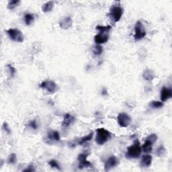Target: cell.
Masks as SVG:
<instances>
[{
    "label": "cell",
    "mask_w": 172,
    "mask_h": 172,
    "mask_svg": "<svg viewBox=\"0 0 172 172\" xmlns=\"http://www.w3.org/2000/svg\"><path fill=\"white\" fill-rule=\"evenodd\" d=\"M142 148L139 141L136 139L133 144L127 148L125 157L128 159L139 158L142 153Z\"/></svg>",
    "instance_id": "cell-1"
},
{
    "label": "cell",
    "mask_w": 172,
    "mask_h": 172,
    "mask_svg": "<svg viewBox=\"0 0 172 172\" xmlns=\"http://www.w3.org/2000/svg\"><path fill=\"white\" fill-rule=\"evenodd\" d=\"M112 137V134L104 128H100L96 131L95 142L99 145H103L107 142Z\"/></svg>",
    "instance_id": "cell-2"
},
{
    "label": "cell",
    "mask_w": 172,
    "mask_h": 172,
    "mask_svg": "<svg viewBox=\"0 0 172 172\" xmlns=\"http://www.w3.org/2000/svg\"><path fill=\"white\" fill-rule=\"evenodd\" d=\"M123 8L120 5H112L111 7L108 16L113 22L116 23L120 21L123 14Z\"/></svg>",
    "instance_id": "cell-3"
},
{
    "label": "cell",
    "mask_w": 172,
    "mask_h": 172,
    "mask_svg": "<svg viewBox=\"0 0 172 172\" xmlns=\"http://www.w3.org/2000/svg\"><path fill=\"white\" fill-rule=\"evenodd\" d=\"M157 140V135L156 134H151L146 138L144 144L142 145V151L145 153H149L153 151V146Z\"/></svg>",
    "instance_id": "cell-4"
},
{
    "label": "cell",
    "mask_w": 172,
    "mask_h": 172,
    "mask_svg": "<svg viewBox=\"0 0 172 172\" xmlns=\"http://www.w3.org/2000/svg\"><path fill=\"white\" fill-rule=\"evenodd\" d=\"M10 39L17 43H22L24 40V36L22 32L17 28H10L6 31Z\"/></svg>",
    "instance_id": "cell-5"
},
{
    "label": "cell",
    "mask_w": 172,
    "mask_h": 172,
    "mask_svg": "<svg viewBox=\"0 0 172 172\" xmlns=\"http://www.w3.org/2000/svg\"><path fill=\"white\" fill-rule=\"evenodd\" d=\"M146 32L145 29L143 24L141 21H137L135 26V35H134V39L136 40H140L146 36Z\"/></svg>",
    "instance_id": "cell-6"
},
{
    "label": "cell",
    "mask_w": 172,
    "mask_h": 172,
    "mask_svg": "<svg viewBox=\"0 0 172 172\" xmlns=\"http://www.w3.org/2000/svg\"><path fill=\"white\" fill-rule=\"evenodd\" d=\"M117 121H118V124L120 127L126 128L131 124L132 119L127 113L121 112L117 117Z\"/></svg>",
    "instance_id": "cell-7"
},
{
    "label": "cell",
    "mask_w": 172,
    "mask_h": 172,
    "mask_svg": "<svg viewBox=\"0 0 172 172\" xmlns=\"http://www.w3.org/2000/svg\"><path fill=\"white\" fill-rule=\"evenodd\" d=\"M39 86L42 89L46 90L50 93H54L58 90V86L56 84V83L51 80H47L41 82Z\"/></svg>",
    "instance_id": "cell-8"
},
{
    "label": "cell",
    "mask_w": 172,
    "mask_h": 172,
    "mask_svg": "<svg viewBox=\"0 0 172 172\" xmlns=\"http://www.w3.org/2000/svg\"><path fill=\"white\" fill-rule=\"evenodd\" d=\"M88 156L87 153H81L78 155L77 160L79 161L78 167L79 169H83L86 167H91L92 164L87 160V157Z\"/></svg>",
    "instance_id": "cell-9"
},
{
    "label": "cell",
    "mask_w": 172,
    "mask_h": 172,
    "mask_svg": "<svg viewBox=\"0 0 172 172\" xmlns=\"http://www.w3.org/2000/svg\"><path fill=\"white\" fill-rule=\"evenodd\" d=\"M119 160L116 156L112 155L110 157H109L107 161L105 162L104 164V170L106 171H110L112 168H114L117 165L119 164Z\"/></svg>",
    "instance_id": "cell-10"
},
{
    "label": "cell",
    "mask_w": 172,
    "mask_h": 172,
    "mask_svg": "<svg viewBox=\"0 0 172 172\" xmlns=\"http://www.w3.org/2000/svg\"><path fill=\"white\" fill-rule=\"evenodd\" d=\"M172 97V90L171 88L163 87L161 90L160 98L162 102L167 101Z\"/></svg>",
    "instance_id": "cell-11"
},
{
    "label": "cell",
    "mask_w": 172,
    "mask_h": 172,
    "mask_svg": "<svg viewBox=\"0 0 172 172\" xmlns=\"http://www.w3.org/2000/svg\"><path fill=\"white\" fill-rule=\"evenodd\" d=\"M109 39L108 33H101L96 35L94 36V41L96 44H102L107 43Z\"/></svg>",
    "instance_id": "cell-12"
},
{
    "label": "cell",
    "mask_w": 172,
    "mask_h": 172,
    "mask_svg": "<svg viewBox=\"0 0 172 172\" xmlns=\"http://www.w3.org/2000/svg\"><path fill=\"white\" fill-rule=\"evenodd\" d=\"M75 121V118L70 114H66L64 116V119L62 122V127L64 128L69 127L72 125Z\"/></svg>",
    "instance_id": "cell-13"
},
{
    "label": "cell",
    "mask_w": 172,
    "mask_h": 172,
    "mask_svg": "<svg viewBox=\"0 0 172 172\" xmlns=\"http://www.w3.org/2000/svg\"><path fill=\"white\" fill-rule=\"evenodd\" d=\"M73 20L71 17H65L59 22V26L62 29L67 30L72 26Z\"/></svg>",
    "instance_id": "cell-14"
},
{
    "label": "cell",
    "mask_w": 172,
    "mask_h": 172,
    "mask_svg": "<svg viewBox=\"0 0 172 172\" xmlns=\"http://www.w3.org/2000/svg\"><path fill=\"white\" fill-rule=\"evenodd\" d=\"M152 160H153V157L151 155L149 154H145L144 155H142L141 165L142 167H149L151 166V165Z\"/></svg>",
    "instance_id": "cell-15"
},
{
    "label": "cell",
    "mask_w": 172,
    "mask_h": 172,
    "mask_svg": "<svg viewBox=\"0 0 172 172\" xmlns=\"http://www.w3.org/2000/svg\"><path fill=\"white\" fill-rule=\"evenodd\" d=\"M47 139L49 141H60V134L57 131H53L49 132L47 135Z\"/></svg>",
    "instance_id": "cell-16"
},
{
    "label": "cell",
    "mask_w": 172,
    "mask_h": 172,
    "mask_svg": "<svg viewBox=\"0 0 172 172\" xmlns=\"http://www.w3.org/2000/svg\"><path fill=\"white\" fill-rule=\"evenodd\" d=\"M142 77L146 81H152L155 78V74L151 69H146L143 71Z\"/></svg>",
    "instance_id": "cell-17"
},
{
    "label": "cell",
    "mask_w": 172,
    "mask_h": 172,
    "mask_svg": "<svg viewBox=\"0 0 172 172\" xmlns=\"http://www.w3.org/2000/svg\"><path fill=\"white\" fill-rule=\"evenodd\" d=\"M94 132L92 131L90 134H88L87 135L84 136V137H83L82 138H81L77 142L78 145H83V144L86 143V142L90 141L92 139V138H93V137H94Z\"/></svg>",
    "instance_id": "cell-18"
},
{
    "label": "cell",
    "mask_w": 172,
    "mask_h": 172,
    "mask_svg": "<svg viewBox=\"0 0 172 172\" xmlns=\"http://www.w3.org/2000/svg\"><path fill=\"white\" fill-rule=\"evenodd\" d=\"M54 6V3L53 2H48L43 4V7H42V10H43L44 13H48V12H50L53 9Z\"/></svg>",
    "instance_id": "cell-19"
},
{
    "label": "cell",
    "mask_w": 172,
    "mask_h": 172,
    "mask_svg": "<svg viewBox=\"0 0 172 172\" xmlns=\"http://www.w3.org/2000/svg\"><path fill=\"white\" fill-rule=\"evenodd\" d=\"M24 20L25 24H26V26H30V25L32 24V22H34V20H35V16H34V14H30V13L26 14L24 15Z\"/></svg>",
    "instance_id": "cell-20"
},
{
    "label": "cell",
    "mask_w": 172,
    "mask_h": 172,
    "mask_svg": "<svg viewBox=\"0 0 172 172\" xmlns=\"http://www.w3.org/2000/svg\"><path fill=\"white\" fill-rule=\"evenodd\" d=\"M20 3V0H12L7 3V8L10 10H14L16 7H17Z\"/></svg>",
    "instance_id": "cell-21"
},
{
    "label": "cell",
    "mask_w": 172,
    "mask_h": 172,
    "mask_svg": "<svg viewBox=\"0 0 172 172\" xmlns=\"http://www.w3.org/2000/svg\"><path fill=\"white\" fill-rule=\"evenodd\" d=\"M93 53L95 56H99L103 53V47L100 44H95L93 48Z\"/></svg>",
    "instance_id": "cell-22"
},
{
    "label": "cell",
    "mask_w": 172,
    "mask_h": 172,
    "mask_svg": "<svg viewBox=\"0 0 172 172\" xmlns=\"http://www.w3.org/2000/svg\"><path fill=\"white\" fill-rule=\"evenodd\" d=\"M96 30H98L101 33H108L110 32V30L112 29L111 26H96Z\"/></svg>",
    "instance_id": "cell-23"
},
{
    "label": "cell",
    "mask_w": 172,
    "mask_h": 172,
    "mask_svg": "<svg viewBox=\"0 0 172 172\" xmlns=\"http://www.w3.org/2000/svg\"><path fill=\"white\" fill-rule=\"evenodd\" d=\"M165 153H166V149L164 147V146L160 145L157 149L155 154H156L158 157H163V155H165Z\"/></svg>",
    "instance_id": "cell-24"
},
{
    "label": "cell",
    "mask_w": 172,
    "mask_h": 172,
    "mask_svg": "<svg viewBox=\"0 0 172 172\" xmlns=\"http://www.w3.org/2000/svg\"><path fill=\"white\" fill-rule=\"evenodd\" d=\"M149 106L153 109H159L163 106V102L159 101H152L149 104Z\"/></svg>",
    "instance_id": "cell-25"
},
{
    "label": "cell",
    "mask_w": 172,
    "mask_h": 172,
    "mask_svg": "<svg viewBox=\"0 0 172 172\" xmlns=\"http://www.w3.org/2000/svg\"><path fill=\"white\" fill-rule=\"evenodd\" d=\"M49 164L51 166L52 168H56L58 170H61V168L60 167V165L58 164V163L57 161L54 160V159H51L49 161Z\"/></svg>",
    "instance_id": "cell-26"
},
{
    "label": "cell",
    "mask_w": 172,
    "mask_h": 172,
    "mask_svg": "<svg viewBox=\"0 0 172 172\" xmlns=\"http://www.w3.org/2000/svg\"><path fill=\"white\" fill-rule=\"evenodd\" d=\"M17 161V157L15 153H12L7 158V163L9 164H14Z\"/></svg>",
    "instance_id": "cell-27"
},
{
    "label": "cell",
    "mask_w": 172,
    "mask_h": 172,
    "mask_svg": "<svg viewBox=\"0 0 172 172\" xmlns=\"http://www.w3.org/2000/svg\"><path fill=\"white\" fill-rule=\"evenodd\" d=\"M28 126L30 127L32 129L34 130H36L38 128V125H37V123L36 120H31L30 123H28Z\"/></svg>",
    "instance_id": "cell-28"
},
{
    "label": "cell",
    "mask_w": 172,
    "mask_h": 172,
    "mask_svg": "<svg viewBox=\"0 0 172 172\" xmlns=\"http://www.w3.org/2000/svg\"><path fill=\"white\" fill-rule=\"evenodd\" d=\"M7 67H8V69H10L11 75H12V77H14V75H15V73H16V69L13 66L11 65L10 64H8V65H7Z\"/></svg>",
    "instance_id": "cell-29"
},
{
    "label": "cell",
    "mask_w": 172,
    "mask_h": 172,
    "mask_svg": "<svg viewBox=\"0 0 172 172\" xmlns=\"http://www.w3.org/2000/svg\"><path fill=\"white\" fill-rule=\"evenodd\" d=\"M3 128L4 129V131H6V132L8 134V135H10V134L11 133V129L10 128L9 126H8V124H7V123H3Z\"/></svg>",
    "instance_id": "cell-30"
},
{
    "label": "cell",
    "mask_w": 172,
    "mask_h": 172,
    "mask_svg": "<svg viewBox=\"0 0 172 172\" xmlns=\"http://www.w3.org/2000/svg\"><path fill=\"white\" fill-rule=\"evenodd\" d=\"M36 171V170L33 165H28L26 169L23 170L24 172H32V171Z\"/></svg>",
    "instance_id": "cell-31"
},
{
    "label": "cell",
    "mask_w": 172,
    "mask_h": 172,
    "mask_svg": "<svg viewBox=\"0 0 172 172\" xmlns=\"http://www.w3.org/2000/svg\"><path fill=\"white\" fill-rule=\"evenodd\" d=\"M102 94L103 95H107L108 94V91L106 90H103L102 92Z\"/></svg>",
    "instance_id": "cell-32"
}]
</instances>
